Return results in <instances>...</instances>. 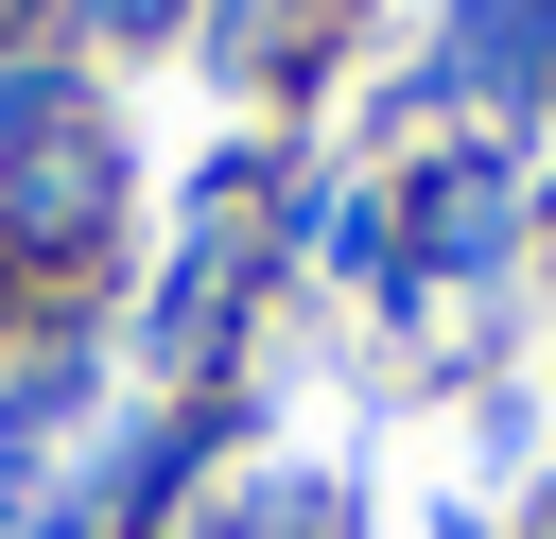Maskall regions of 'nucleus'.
I'll use <instances>...</instances> for the list:
<instances>
[{"label":"nucleus","instance_id":"f03ea898","mask_svg":"<svg viewBox=\"0 0 556 539\" xmlns=\"http://www.w3.org/2000/svg\"><path fill=\"white\" fill-rule=\"evenodd\" d=\"M87 17H104V35H156V17H174V0H87Z\"/></svg>","mask_w":556,"mask_h":539},{"label":"nucleus","instance_id":"f257e3e1","mask_svg":"<svg viewBox=\"0 0 556 539\" xmlns=\"http://www.w3.org/2000/svg\"><path fill=\"white\" fill-rule=\"evenodd\" d=\"M504 243V174H434V261H486Z\"/></svg>","mask_w":556,"mask_h":539}]
</instances>
